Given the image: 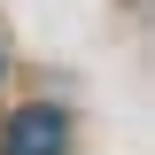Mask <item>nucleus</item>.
<instances>
[{
    "label": "nucleus",
    "instance_id": "1",
    "mask_svg": "<svg viewBox=\"0 0 155 155\" xmlns=\"http://www.w3.org/2000/svg\"><path fill=\"white\" fill-rule=\"evenodd\" d=\"M70 147V124H62V109H16L8 116V132H0V155H62Z\"/></svg>",
    "mask_w": 155,
    "mask_h": 155
}]
</instances>
